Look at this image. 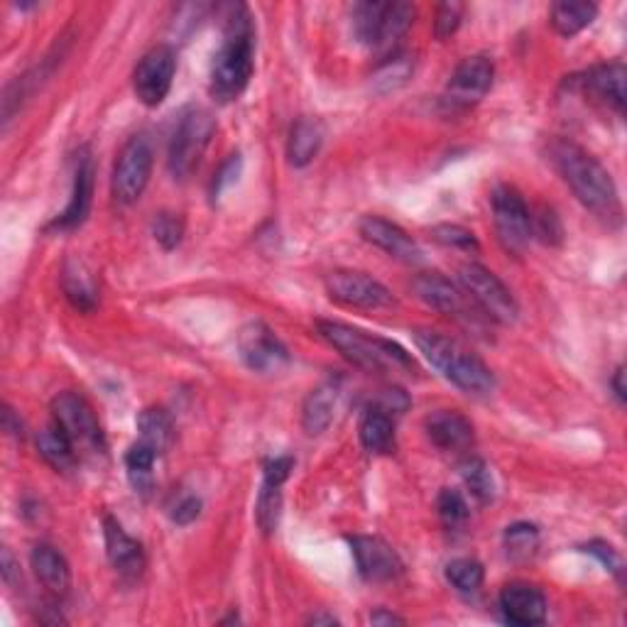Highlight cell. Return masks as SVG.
Returning <instances> with one entry per match:
<instances>
[{
  "instance_id": "obj_1",
  "label": "cell",
  "mask_w": 627,
  "mask_h": 627,
  "mask_svg": "<svg viewBox=\"0 0 627 627\" xmlns=\"http://www.w3.org/2000/svg\"><path fill=\"white\" fill-rule=\"evenodd\" d=\"M255 72V25L246 5H228L224 40L211 62L209 93L218 103L236 101L248 89Z\"/></svg>"
},
{
  "instance_id": "obj_2",
  "label": "cell",
  "mask_w": 627,
  "mask_h": 627,
  "mask_svg": "<svg viewBox=\"0 0 627 627\" xmlns=\"http://www.w3.org/2000/svg\"><path fill=\"white\" fill-rule=\"evenodd\" d=\"M549 160L588 211L607 218L620 214V201H617V187L611 172L581 145L559 138L549 145Z\"/></svg>"
},
{
  "instance_id": "obj_3",
  "label": "cell",
  "mask_w": 627,
  "mask_h": 627,
  "mask_svg": "<svg viewBox=\"0 0 627 627\" xmlns=\"http://www.w3.org/2000/svg\"><path fill=\"white\" fill-rule=\"evenodd\" d=\"M322 339L334 346L346 361L365 373H388V371H417L412 355L400 343L383 336H373L368 331L355 329L343 322H316Z\"/></svg>"
},
{
  "instance_id": "obj_4",
  "label": "cell",
  "mask_w": 627,
  "mask_h": 627,
  "mask_svg": "<svg viewBox=\"0 0 627 627\" xmlns=\"http://www.w3.org/2000/svg\"><path fill=\"white\" fill-rule=\"evenodd\" d=\"M414 343H417L419 353L431 363V368H437L443 378L451 385H456L459 390L468 394H488L496 388V375L488 365L463 349L449 336H441L437 331L417 329L412 334Z\"/></svg>"
},
{
  "instance_id": "obj_5",
  "label": "cell",
  "mask_w": 627,
  "mask_h": 627,
  "mask_svg": "<svg viewBox=\"0 0 627 627\" xmlns=\"http://www.w3.org/2000/svg\"><path fill=\"white\" fill-rule=\"evenodd\" d=\"M353 37L371 50H383L400 40L414 21V5L410 3H375L363 0L351 13Z\"/></svg>"
},
{
  "instance_id": "obj_6",
  "label": "cell",
  "mask_w": 627,
  "mask_h": 627,
  "mask_svg": "<svg viewBox=\"0 0 627 627\" xmlns=\"http://www.w3.org/2000/svg\"><path fill=\"white\" fill-rule=\"evenodd\" d=\"M216 133V121L209 111L199 109V105H191L177 123L175 133H172L170 142V158L167 165L175 179H187L191 172L199 167L201 158L209 148L211 138Z\"/></svg>"
},
{
  "instance_id": "obj_7",
  "label": "cell",
  "mask_w": 627,
  "mask_h": 627,
  "mask_svg": "<svg viewBox=\"0 0 627 627\" xmlns=\"http://www.w3.org/2000/svg\"><path fill=\"white\" fill-rule=\"evenodd\" d=\"M459 285L463 292L471 297V302L484 316L496 324H515L519 316L517 299L510 292V287L500 279L493 269L478 263H466L459 267Z\"/></svg>"
},
{
  "instance_id": "obj_8",
  "label": "cell",
  "mask_w": 627,
  "mask_h": 627,
  "mask_svg": "<svg viewBox=\"0 0 627 627\" xmlns=\"http://www.w3.org/2000/svg\"><path fill=\"white\" fill-rule=\"evenodd\" d=\"M52 422L60 427L70 441L74 443L76 453H89L99 456L105 453V439L101 422L96 417L91 402L79 392H60L52 400Z\"/></svg>"
},
{
  "instance_id": "obj_9",
  "label": "cell",
  "mask_w": 627,
  "mask_h": 627,
  "mask_svg": "<svg viewBox=\"0 0 627 627\" xmlns=\"http://www.w3.org/2000/svg\"><path fill=\"white\" fill-rule=\"evenodd\" d=\"M152 162L154 152L148 135H133V138L123 145L111 177V191L118 204L130 206L145 195L152 177Z\"/></svg>"
},
{
  "instance_id": "obj_10",
  "label": "cell",
  "mask_w": 627,
  "mask_h": 627,
  "mask_svg": "<svg viewBox=\"0 0 627 627\" xmlns=\"http://www.w3.org/2000/svg\"><path fill=\"white\" fill-rule=\"evenodd\" d=\"M490 206H493V224L500 246L510 255H523L532 240V211H529L527 201L515 187L500 185L490 195Z\"/></svg>"
},
{
  "instance_id": "obj_11",
  "label": "cell",
  "mask_w": 627,
  "mask_h": 627,
  "mask_svg": "<svg viewBox=\"0 0 627 627\" xmlns=\"http://www.w3.org/2000/svg\"><path fill=\"white\" fill-rule=\"evenodd\" d=\"M177 74V52L170 45H154L142 54L133 72V91L138 101L148 109L165 103Z\"/></svg>"
},
{
  "instance_id": "obj_12",
  "label": "cell",
  "mask_w": 627,
  "mask_h": 627,
  "mask_svg": "<svg viewBox=\"0 0 627 627\" xmlns=\"http://www.w3.org/2000/svg\"><path fill=\"white\" fill-rule=\"evenodd\" d=\"M326 294L334 302L351 309H388L394 304V297L380 279H375L359 269H334L324 277Z\"/></svg>"
},
{
  "instance_id": "obj_13",
  "label": "cell",
  "mask_w": 627,
  "mask_h": 627,
  "mask_svg": "<svg viewBox=\"0 0 627 627\" xmlns=\"http://www.w3.org/2000/svg\"><path fill=\"white\" fill-rule=\"evenodd\" d=\"M238 353L253 373H279L289 365L287 346L263 322H250L238 334Z\"/></svg>"
},
{
  "instance_id": "obj_14",
  "label": "cell",
  "mask_w": 627,
  "mask_h": 627,
  "mask_svg": "<svg viewBox=\"0 0 627 627\" xmlns=\"http://www.w3.org/2000/svg\"><path fill=\"white\" fill-rule=\"evenodd\" d=\"M496 64L486 54L466 57L456 70H453L449 86H447V103L451 109H471L480 103L493 89Z\"/></svg>"
},
{
  "instance_id": "obj_15",
  "label": "cell",
  "mask_w": 627,
  "mask_h": 627,
  "mask_svg": "<svg viewBox=\"0 0 627 627\" xmlns=\"http://www.w3.org/2000/svg\"><path fill=\"white\" fill-rule=\"evenodd\" d=\"M351 554L355 559V568L359 574L371 584H388L394 581L402 572L404 564L400 554L394 552L392 544L385 542L383 537L371 535H353L349 537Z\"/></svg>"
},
{
  "instance_id": "obj_16",
  "label": "cell",
  "mask_w": 627,
  "mask_h": 627,
  "mask_svg": "<svg viewBox=\"0 0 627 627\" xmlns=\"http://www.w3.org/2000/svg\"><path fill=\"white\" fill-rule=\"evenodd\" d=\"M412 289L424 304L431 306L434 312H439L443 316H451L456 322H471L476 314H471V297L463 292V287L451 283L449 277H443L441 273H419L412 279Z\"/></svg>"
},
{
  "instance_id": "obj_17",
  "label": "cell",
  "mask_w": 627,
  "mask_h": 627,
  "mask_svg": "<svg viewBox=\"0 0 627 627\" xmlns=\"http://www.w3.org/2000/svg\"><path fill=\"white\" fill-rule=\"evenodd\" d=\"M625 81H627V70L623 62H607V64H595L591 70L572 76L568 86H574L576 91H581L588 99L595 103H603L605 109H613L615 113L625 111Z\"/></svg>"
},
{
  "instance_id": "obj_18",
  "label": "cell",
  "mask_w": 627,
  "mask_h": 627,
  "mask_svg": "<svg viewBox=\"0 0 627 627\" xmlns=\"http://www.w3.org/2000/svg\"><path fill=\"white\" fill-rule=\"evenodd\" d=\"M359 234L363 240H368L371 246L380 248L383 253H388L390 258L398 260L402 265H419L422 263V248L417 240H414L407 230L402 226L392 224V221L383 216H363L359 224Z\"/></svg>"
},
{
  "instance_id": "obj_19",
  "label": "cell",
  "mask_w": 627,
  "mask_h": 627,
  "mask_svg": "<svg viewBox=\"0 0 627 627\" xmlns=\"http://www.w3.org/2000/svg\"><path fill=\"white\" fill-rule=\"evenodd\" d=\"M103 542H105V556H109V562L115 572H118V576L125 578V581H138L145 572V552L138 539H133L125 532L118 519L105 517Z\"/></svg>"
},
{
  "instance_id": "obj_20",
  "label": "cell",
  "mask_w": 627,
  "mask_h": 627,
  "mask_svg": "<svg viewBox=\"0 0 627 627\" xmlns=\"http://www.w3.org/2000/svg\"><path fill=\"white\" fill-rule=\"evenodd\" d=\"M91 201H93V158L89 148H81L79 152H76L72 199L62 214L52 221V228L57 230L79 228L86 221V216H89Z\"/></svg>"
},
{
  "instance_id": "obj_21",
  "label": "cell",
  "mask_w": 627,
  "mask_h": 627,
  "mask_svg": "<svg viewBox=\"0 0 627 627\" xmlns=\"http://www.w3.org/2000/svg\"><path fill=\"white\" fill-rule=\"evenodd\" d=\"M424 429L434 447L441 451H468L476 441L474 424L459 410H437L424 419Z\"/></svg>"
},
{
  "instance_id": "obj_22",
  "label": "cell",
  "mask_w": 627,
  "mask_h": 627,
  "mask_svg": "<svg viewBox=\"0 0 627 627\" xmlns=\"http://www.w3.org/2000/svg\"><path fill=\"white\" fill-rule=\"evenodd\" d=\"M500 611H503L505 620L513 625H542L547 620V598L537 586L519 581L507 584L503 591H500Z\"/></svg>"
},
{
  "instance_id": "obj_23",
  "label": "cell",
  "mask_w": 627,
  "mask_h": 627,
  "mask_svg": "<svg viewBox=\"0 0 627 627\" xmlns=\"http://www.w3.org/2000/svg\"><path fill=\"white\" fill-rule=\"evenodd\" d=\"M30 564H33V572L37 576V581H40L47 591L52 595H66L72 588V568L70 562H66L64 554L60 549L40 542L33 547L30 552Z\"/></svg>"
},
{
  "instance_id": "obj_24",
  "label": "cell",
  "mask_w": 627,
  "mask_h": 627,
  "mask_svg": "<svg viewBox=\"0 0 627 627\" xmlns=\"http://www.w3.org/2000/svg\"><path fill=\"white\" fill-rule=\"evenodd\" d=\"M359 437L363 449L373 456H388L398 447V434H394V422L390 412H385L378 404L365 410L359 422Z\"/></svg>"
},
{
  "instance_id": "obj_25",
  "label": "cell",
  "mask_w": 627,
  "mask_h": 627,
  "mask_svg": "<svg viewBox=\"0 0 627 627\" xmlns=\"http://www.w3.org/2000/svg\"><path fill=\"white\" fill-rule=\"evenodd\" d=\"M324 123L319 118H299L287 138V160L292 167L312 165L324 145Z\"/></svg>"
},
{
  "instance_id": "obj_26",
  "label": "cell",
  "mask_w": 627,
  "mask_h": 627,
  "mask_svg": "<svg viewBox=\"0 0 627 627\" xmlns=\"http://www.w3.org/2000/svg\"><path fill=\"white\" fill-rule=\"evenodd\" d=\"M62 292L70 299V304L79 312H93L99 304V289H96L93 275L86 269L81 260L70 258L62 267Z\"/></svg>"
},
{
  "instance_id": "obj_27",
  "label": "cell",
  "mask_w": 627,
  "mask_h": 627,
  "mask_svg": "<svg viewBox=\"0 0 627 627\" xmlns=\"http://www.w3.org/2000/svg\"><path fill=\"white\" fill-rule=\"evenodd\" d=\"M336 400H339V385L334 380L319 385V388L306 394L302 407V427L309 437H319V434L329 429V424L334 422Z\"/></svg>"
},
{
  "instance_id": "obj_28",
  "label": "cell",
  "mask_w": 627,
  "mask_h": 627,
  "mask_svg": "<svg viewBox=\"0 0 627 627\" xmlns=\"http://www.w3.org/2000/svg\"><path fill=\"white\" fill-rule=\"evenodd\" d=\"M37 451L45 459V463L57 471V474H72L79 463V453H76L70 437L57 427V424H47V427L37 434Z\"/></svg>"
},
{
  "instance_id": "obj_29",
  "label": "cell",
  "mask_w": 627,
  "mask_h": 627,
  "mask_svg": "<svg viewBox=\"0 0 627 627\" xmlns=\"http://www.w3.org/2000/svg\"><path fill=\"white\" fill-rule=\"evenodd\" d=\"M138 431H140L138 441L148 443L158 456L167 453L172 441H175V424H172L167 410L162 407H145L138 414Z\"/></svg>"
},
{
  "instance_id": "obj_30",
  "label": "cell",
  "mask_w": 627,
  "mask_h": 627,
  "mask_svg": "<svg viewBox=\"0 0 627 627\" xmlns=\"http://www.w3.org/2000/svg\"><path fill=\"white\" fill-rule=\"evenodd\" d=\"M598 5L595 3H576V0H562L554 3L549 11V23H552L554 33L562 37H576L584 33L588 25L595 21Z\"/></svg>"
},
{
  "instance_id": "obj_31",
  "label": "cell",
  "mask_w": 627,
  "mask_h": 627,
  "mask_svg": "<svg viewBox=\"0 0 627 627\" xmlns=\"http://www.w3.org/2000/svg\"><path fill=\"white\" fill-rule=\"evenodd\" d=\"M461 476L463 484H466L468 493L474 496L480 505L493 503L496 498V480L493 474H490L488 463L478 456H471L461 463Z\"/></svg>"
},
{
  "instance_id": "obj_32",
  "label": "cell",
  "mask_w": 627,
  "mask_h": 627,
  "mask_svg": "<svg viewBox=\"0 0 627 627\" xmlns=\"http://www.w3.org/2000/svg\"><path fill=\"white\" fill-rule=\"evenodd\" d=\"M154 461H158V453H154L148 443L135 441L133 447L125 453V471H128V478L133 488L138 493H148L152 488V468Z\"/></svg>"
},
{
  "instance_id": "obj_33",
  "label": "cell",
  "mask_w": 627,
  "mask_h": 627,
  "mask_svg": "<svg viewBox=\"0 0 627 627\" xmlns=\"http://www.w3.org/2000/svg\"><path fill=\"white\" fill-rule=\"evenodd\" d=\"M443 574H447V581L463 595L478 593L480 586H484V578H486L484 564L476 562V559H468V556L453 559V562L447 564V572Z\"/></svg>"
},
{
  "instance_id": "obj_34",
  "label": "cell",
  "mask_w": 627,
  "mask_h": 627,
  "mask_svg": "<svg viewBox=\"0 0 627 627\" xmlns=\"http://www.w3.org/2000/svg\"><path fill=\"white\" fill-rule=\"evenodd\" d=\"M503 542L513 562H529L539 549V529L532 523H515L505 529Z\"/></svg>"
},
{
  "instance_id": "obj_35",
  "label": "cell",
  "mask_w": 627,
  "mask_h": 627,
  "mask_svg": "<svg viewBox=\"0 0 627 627\" xmlns=\"http://www.w3.org/2000/svg\"><path fill=\"white\" fill-rule=\"evenodd\" d=\"M412 74H414V62L410 60V57L394 54L388 62H383L378 66V72L373 74V86H375V91H380V93L398 91L412 79Z\"/></svg>"
},
{
  "instance_id": "obj_36",
  "label": "cell",
  "mask_w": 627,
  "mask_h": 627,
  "mask_svg": "<svg viewBox=\"0 0 627 627\" xmlns=\"http://www.w3.org/2000/svg\"><path fill=\"white\" fill-rule=\"evenodd\" d=\"M279 515H283V486L263 480V488H260L255 505L258 527L263 529L265 535H273L279 525Z\"/></svg>"
},
{
  "instance_id": "obj_37",
  "label": "cell",
  "mask_w": 627,
  "mask_h": 627,
  "mask_svg": "<svg viewBox=\"0 0 627 627\" xmlns=\"http://www.w3.org/2000/svg\"><path fill=\"white\" fill-rule=\"evenodd\" d=\"M437 513L441 517V523L447 529H461L466 525V519L471 515L466 498H463L459 490L443 488L437 498Z\"/></svg>"
},
{
  "instance_id": "obj_38",
  "label": "cell",
  "mask_w": 627,
  "mask_h": 627,
  "mask_svg": "<svg viewBox=\"0 0 627 627\" xmlns=\"http://www.w3.org/2000/svg\"><path fill=\"white\" fill-rule=\"evenodd\" d=\"M532 238L542 240L544 246H562L564 226L562 218L556 216L554 209L539 206L532 214Z\"/></svg>"
},
{
  "instance_id": "obj_39",
  "label": "cell",
  "mask_w": 627,
  "mask_h": 627,
  "mask_svg": "<svg viewBox=\"0 0 627 627\" xmlns=\"http://www.w3.org/2000/svg\"><path fill=\"white\" fill-rule=\"evenodd\" d=\"M152 236L165 250H175L181 243V236H185V221H181L177 214H170V211L154 214Z\"/></svg>"
},
{
  "instance_id": "obj_40",
  "label": "cell",
  "mask_w": 627,
  "mask_h": 627,
  "mask_svg": "<svg viewBox=\"0 0 627 627\" xmlns=\"http://www.w3.org/2000/svg\"><path fill=\"white\" fill-rule=\"evenodd\" d=\"M431 238L437 240V243H441V246L466 250V253H471V250L476 253V250L480 248L474 230L463 228L459 224H439V226H434L431 228Z\"/></svg>"
},
{
  "instance_id": "obj_41",
  "label": "cell",
  "mask_w": 627,
  "mask_h": 627,
  "mask_svg": "<svg viewBox=\"0 0 627 627\" xmlns=\"http://www.w3.org/2000/svg\"><path fill=\"white\" fill-rule=\"evenodd\" d=\"M463 13H466V5L456 3V0L441 3L437 8V15H434V37H437V40H447V37L456 33L463 21Z\"/></svg>"
},
{
  "instance_id": "obj_42",
  "label": "cell",
  "mask_w": 627,
  "mask_h": 627,
  "mask_svg": "<svg viewBox=\"0 0 627 627\" xmlns=\"http://www.w3.org/2000/svg\"><path fill=\"white\" fill-rule=\"evenodd\" d=\"M240 167H243V160H240V154L238 152L230 154V158L218 170V175L214 179V187H211V197L218 199L230 185H236L238 175H240Z\"/></svg>"
},
{
  "instance_id": "obj_43",
  "label": "cell",
  "mask_w": 627,
  "mask_h": 627,
  "mask_svg": "<svg viewBox=\"0 0 627 627\" xmlns=\"http://www.w3.org/2000/svg\"><path fill=\"white\" fill-rule=\"evenodd\" d=\"M201 515V500L197 496H185L179 498L175 505L170 507V517L175 525L187 527L195 523V519Z\"/></svg>"
},
{
  "instance_id": "obj_44",
  "label": "cell",
  "mask_w": 627,
  "mask_h": 627,
  "mask_svg": "<svg viewBox=\"0 0 627 627\" xmlns=\"http://www.w3.org/2000/svg\"><path fill=\"white\" fill-rule=\"evenodd\" d=\"M294 468V459L292 456H275L265 461V468H263V480L267 484H275V486H285V480L289 478Z\"/></svg>"
},
{
  "instance_id": "obj_45",
  "label": "cell",
  "mask_w": 627,
  "mask_h": 627,
  "mask_svg": "<svg viewBox=\"0 0 627 627\" xmlns=\"http://www.w3.org/2000/svg\"><path fill=\"white\" fill-rule=\"evenodd\" d=\"M584 552L595 556L598 562H601V564L607 568V572H613V574H617V576L623 574L620 556H617L615 549H613L611 544H607V542H591V544H586Z\"/></svg>"
},
{
  "instance_id": "obj_46",
  "label": "cell",
  "mask_w": 627,
  "mask_h": 627,
  "mask_svg": "<svg viewBox=\"0 0 627 627\" xmlns=\"http://www.w3.org/2000/svg\"><path fill=\"white\" fill-rule=\"evenodd\" d=\"M3 429L13 437H23V422L15 417V412L11 407L3 410Z\"/></svg>"
},
{
  "instance_id": "obj_47",
  "label": "cell",
  "mask_w": 627,
  "mask_h": 627,
  "mask_svg": "<svg viewBox=\"0 0 627 627\" xmlns=\"http://www.w3.org/2000/svg\"><path fill=\"white\" fill-rule=\"evenodd\" d=\"M13 574H21V568H17L11 549L5 547V549H3V578H5L8 586H13Z\"/></svg>"
},
{
  "instance_id": "obj_48",
  "label": "cell",
  "mask_w": 627,
  "mask_h": 627,
  "mask_svg": "<svg viewBox=\"0 0 627 627\" xmlns=\"http://www.w3.org/2000/svg\"><path fill=\"white\" fill-rule=\"evenodd\" d=\"M371 625H404V617L388 611H375L371 615Z\"/></svg>"
},
{
  "instance_id": "obj_49",
  "label": "cell",
  "mask_w": 627,
  "mask_h": 627,
  "mask_svg": "<svg viewBox=\"0 0 627 627\" xmlns=\"http://www.w3.org/2000/svg\"><path fill=\"white\" fill-rule=\"evenodd\" d=\"M625 368L623 365H617V371L613 373V380H611V385H613V392H615V398H617V402H625Z\"/></svg>"
},
{
  "instance_id": "obj_50",
  "label": "cell",
  "mask_w": 627,
  "mask_h": 627,
  "mask_svg": "<svg viewBox=\"0 0 627 627\" xmlns=\"http://www.w3.org/2000/svg\"><path fill=\"white\" fill-rule=\"evenodd\" d=\"M309 623L312 625H336L339 620H336L334 615H326V613H316V615H312L309 617Z\"/></svg>"
}]
</instances>
